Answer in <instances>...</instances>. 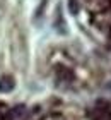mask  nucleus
I'll list each match as a JSON object with an SVG mask.
<instances>
[{
    "label": "nucleus",
    "instance_id": "nucleus-2",
    "mask_svg": "<svg viewBox=\"0 0 111 120\" xmlns=\"http://www.w3.org/2000/svg\"><path fill=\"white\" fill-rule=\"evenodd\" d=\"M77 10H79V2L77 0H70V12L77 14Z\"/></svg>",
    "mask_w": 111,
    "mask_h": 120
},
{
    "label": "nucleus",
    "instance_id": "nucleus-1",
    "mask_svg": "<svg viewBox=\"0 0 111 120\" xmlns=\"http://www.w3.org/2000/svg\"><path fill=\"white\" fill-rule=\"evenodd\" d=\"M14 89V79L12 77H2L0 79V91L7 93Z\"/></svg>",
    "mask_w": 111,
    "mask_h": 120
}]
</instances>
